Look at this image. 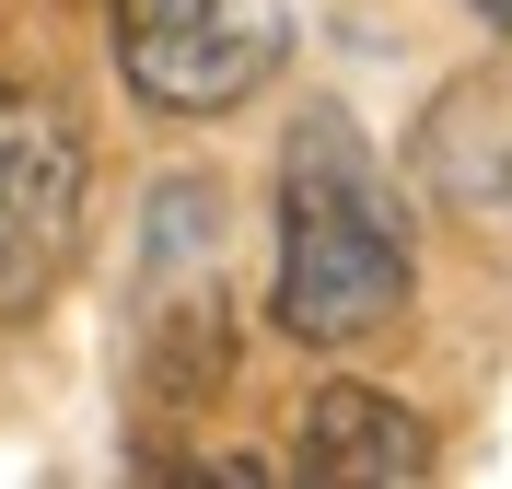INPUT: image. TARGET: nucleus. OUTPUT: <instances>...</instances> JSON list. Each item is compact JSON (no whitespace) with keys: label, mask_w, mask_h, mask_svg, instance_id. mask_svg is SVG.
I'll list each match as a JSON object with an SVG mask.
<instances>
[{"label":"nucleus","mask_w":512,"mask_h":489,"mask_svg":"<svg viewBox=\"0 0 512 489\" xmlns=\"http://www.w3.org/2000/svg\"><path fill=\"white\" fill-rule=\"evenodd\" d=\"M303 478L326 489H419L431 478V420L373 385H315L303 408Z\"/></svg>","instance_id":"nucleus-5"},{"label":"nucleus","mask_w":512,"mask_h":489,"mask_svg":"<svg viewBox=\"0 0 512 489\" xmlns=\"http://www.w3.org/2000/svg\"><path fill=\"white\" fill-rule=\"evenodd\" d=\"M268 315L303 350H350V338L408 315V210L384 187L373 140L350 129V105H303L280 140V280H268Z\"/></svg>","instance_id":"nucleus-1"},{"label":"nucleus","mask_w":512,"mask_h":489,"mask_svg":"<svg viewBox=\"0 0 512 489\" xmlns=\"http://www.w3.org/2000/svg\"><path fill=\"white\" fill-rule=\"evenodd\" d=\"M128 361L152 408H198L233 385V280H222V187L152 175L128 257Z\"/></svg>","instance_id":"nucleus-2"},{"label":"nucleus","mask_w":512,"mask_h":489,"mask_svg":"<svg viewBox=\"0 0 512 489\" xmlns=\"http://www.w3.org/2000/svg\"><path fill=\"white\" fill-rule=\"evenodd\" d=\"M105 35H117L128 94L163 117H222V105L268 94L291 59L280 0H105Z\"/></svg>","instance_id":"nucleus-4"},{"label":"nucleus","mask_w":512,"mask_h":489,"mask_svg":"<svg viewBox=\"0 0 512 489\" xmlns=\"http://www.w3.org/2000/svg\"><path fill=\"white\" fill-rule=\"evenodd\" d=\"M466 12H489V24H512V0H466Z\"/></svg>","instance_id":"nucleus-6"},{"label":"nucleus","mask_w":512,"mask_h":489,"mask_svg":"<svg viewBox=\"0 0 512 489\" xmlns=\"http://www.w3.org/2000/svg\"><path fill=\"white\" fill-rule=\"evenodd\" d=\"M82 210H94V140L47 82H0V315L70 280L82 257Z\"/></svg>","instance_id":"nucleus-3"}]
</instances>
